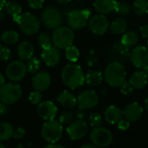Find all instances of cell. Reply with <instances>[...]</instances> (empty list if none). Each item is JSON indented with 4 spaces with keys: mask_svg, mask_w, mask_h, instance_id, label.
<instances>
[{
    "mask_svg": "<svg viewBox=\"0 0 148 148\" xmlns=\"http://www.w3.org/2000/svg\"><path fill=\"white\" fill-rule=\"evenodd\" d=\"M126 68L121 62L111 61L104 69L103 79L111 87H121L126 81Z\"/></svg>",
    "mask_w": 148,
    "mask_h": 148,
    "instance_id": "6da1fadb",
    "label": "cell"
},
{
    "mask_svg": "<svg viewBox=\"0 0 148 148\" xmlns=\"http://www.w3.org/2000/svg\"><path fill=\"white\" fill-rule=\"evenodd\" d=\"M62 80L67 87L76 89L84 84L85 75L80 65L74 63L68 64L62 69Z\"/></svg>",
    "mask_w": 148,
    "mask_h": 148,
    "instance_id": "7a4b0ae2",
    "label": "cell"
},
{
    "mask_svg": "<svg viewBox=\"0 0 148 148\" xmlns=\"http://www.w3.org/2000/svg\"><path fill=\"white\" fill-rule=\"evenodd\" d=\"M62 125L59 120L55 119L51 120H46V122L42 125L41 131L42 137L49 144L57 143L62 137Z\"/></svg>",
    "mask_w": 148,
    "mask_h": 148,
    "instance_id": "3957f363",
    "label": "cell"
},
{
    "mask_svg": "<svg viewBox=\"0 0 148 148\" xmlns=\"http://www.w3.org/2000/svg\"><path fill=\"white\" fill-rule=\"evenodd\" d=\"M12 19L19 25L22 31L28 36H32L39 31L40 23L37 17L30 12L20 14L12 17Z\"/></svg>",
    "mask_w": 148,
    "mask_h": 148,
    "instance_id": "277c9868",
    "label": "cell"
},
{
    "mask_svg": "<svg viewBox=\"0 0 148 148\" xmlns=\"http://www.w3.org/2000/svg\"><path fill=\"white\" fill-rule=\"evenodd\" d=\"M52 44L58 49H66L72 45L75 39L73 30L66 26H59L55 29L52 34Z\"/></svg>",
    "mask_w": 148,
    "mask_h": 148,
    "instance_id": "5b68a950",
    "label": "cell"
},
{
    "mask_svg": "<svg viewBox=\"0 0 148 148\" xmlns=\"http://www.w3.org/2000/svg\"><path fill=\"white\" fill-rule=\"evenodd\" d=\"M23 92L19 85L4 83L0 86V101L10 106L16 103L22 97Z\"/></svg>",
    "mask_w": 148,
    "mask_h": 148,
    "instance_id": "8992f818",
    "label": "cell"
},
{
    "mask_svg": "<svg viewBox=\"0 0 148 148\" xmlns=\"http://www.w3.org/2000/svg\"><path fill=\"white\" fill-rule=\"evenodd\" d=\"M41 17L43 25L49 30H55L61 26L63 20L60 10L53 6L45 8L42 12Z\"/></svg>",
    "mask_w": 148,
    "mask_h": 148,
    "instance_id": "52a82bcc",
    "label": "cell"
},
{
    "mask_svg": "<svg viewBox=\"0 0 148 148\" xmlns=\"http://www.w3.org/2000/svg\"><path fill=\"white\" fill-rule=\"evenodd\" d=\"M113 134L108 128L99 126L95 127L90 133V140L97 147L106 148L113 142Z\"/></svg>",
    "mask_w": 148,
    "mask_h": 148,
    "instance_id": "ba28073f",
    "label": "cell"
},
{
    "mask_svg": "<svg viewBox=\"0 0 148 148\" xmlns=\"http://www.w3.org/2000/svg\"><path fill=\"white\" fill-rule=\"evenodd\" d=\"M91 11L88 9L85 10H74L68 14L67 22L72 30H80L87 25L90 17Z\"/></svg>",
    "mask_w": 148,
    "mask_h": 148,
    "instance_id": "9c48e42d",
    "label": "cell"
},
{
    "mask_svg": "<svg viewBox=\"0 0 148 148\" xmlns=\"http://www.w3.org/2000/svg\"><path fill=\"white\" fill-rule=\"evenodd\" d=\"M88 27L95 35L101 36L109 30V21L105 15L98 14L89 17L88 21Z\"/></svg>",
    "mask_w": 148,
    "mask_h": 148,
    "instance_id": "30bf717a",
    "label": "cell"
},
{
    "mask_svg": "<svg viewBox=\"0 0 148 148\" xmlns=\"http://www.w3.org/2000/svg\"><path fill=\"white\" fill-rule=\"evenodd\" d=\"M5 73L10 80L13 82H18L26 76L27 73L26 65L21 60L12 61L7 65Z\"/></svg>",
    "mask_w": 148,
    "mask_h": 148,
    "instance_id": "8fae6325",
    "label": "cell"
},
{
    "mask_svg": "<svg viewBox=\"0 0 148 148\" xmlns=\"http://www.w3.org/2000/svg\"><path fill=\"white\" fill-rule=\"evenodd\" d=\"M108 56L112 61H118L121 63L126 62L130 58L131 51L129 47L124 45L121 41L115 42L108 49Z\"/></svg>",
    "mask_w": 148,
    "mask_h": 148,
    "instance_id": "7c38bea8",
    "label": "cell"
},
{
    "mask_svg": "<svg viewBox=\"0 0 148 148\" xmlns=\"http://www.w3.org/2000/svg\"><path fill=\"white\" fill-rule=\"evenodd\" d=\"M67 134L72 140H78L84 138L88 133V125L82 120L72 121L67 127Z\"/></svg>",
    "mask_w": 148,
    "mask_h": 148,
    "instance_id": "4fadbf2b",
    "label": "cell"
},
{
    "mask_svg": "<svg viewBox=\"0 0 148 148\" xmlns=\"http://www.w3.org/2000/svg\"><path fill=\"white\" fill-rule=\"evenodd\" d=\"M99 104L98 94L92 90H86L81 92L77 98V105L82 110H89L97 106Z\"/></svg>",
    "mask_w": 148,
    "mask_h": 148,
    "instance_id": "5bb4252c",
    "label": "cell"
},
{
    "mask_svg": "<svg viewBox=\"0 0 148 148\" xmlns=\"http://www.w3.org/2000/svg\"><path fill=\"white\" fill-rule=\"evenodd\" d=\"M130 60L132 64L137 67L143 69L148 65V50L146 46L139 45L134 47L130 53Z\"/></svg>",
    "mask_w": 148,
    "mask_h": 148,
    "instance_id": "9a60e30c",
    "label": "cell"
},
{
    "mask_svg": "<svg viewBox=\"0 0 148 148\" xmlns=\"http://www.w3.org/2000/svg\"><path fill=\"white\" fill-rule=\"evenodd\" d=\"M143 113L144 109L138 102H132L127 105L126 107L122 110L123 118L128 120L130 123L140 120L143 115Z\"/></svg>",
    "mask_w": 148,
    "mask_h": 148,
    "instance_id": "2e32d148",
    "label": "cell"
},
{
    "mask_svg": "<svg viewBox=\"0 0 148 148\" xmlns=\"http://www.w3.org/2000/svg\"><path fill=\"white\" fill-rule=\"evenodd\" d=\"M41 57L47 66L54 67L56 66L61 61V53L58 48L51 45L48 48L42 49Z\"/></svg>",
    "mask_w": 148,
    "mask_h": 148,
    "instance_id": "e0dca14e",
    "label": "cell"
},
{
    "mask_svg": "<svg viewBox=\"0 0 148 148\" xmlns=\"http://www.w3.org/2000/svg\"><path fill=\"white\" fill-rule=\"evenodd\" d=\"M37 114L44 120H54L57 114V107L52 101L40 102L37 106Z\"/></svg>",
    "mask_w": 148,
    "mask_h": 148,
    "instance_id": "ac0fdd59",
    "label": "cell"
},
{
    "mask_svg": "<svg viewBox=\"0 0 148 148\" xmlns=\"http://www.w3.org/2000/svg\"><path fill=\"white\" fill-rule=\"evenodd\" d=\"M32 87L38 92L46 91L51 84V77L47 72H36L31 79Z\"/></svg>",
    "mask_w": 148,
    "mask_h": 148,
    "instance_id": "d6986e66",
    "label": "cell"
},
{
    "mask_svg": "<svg viewBox=\"0 0 148 148\" xmlns=\"http://www.w3.org/2000/svg\"><path fill=\"white\" fill-rule=\"evenodd\" d=\"M122 117V110L117 106L111 105L104 111V120L110 125L117 124Z\"/></svg>",
    "mask_w": 148,
    "mask_h": 148,
    "instance_id": "ffe728a7",
    "label": "cell"
},
{
    "mask_svg": "<svg viewBox=\"0 0 148 148\" xmlns=\"http://www.w3.org/2000/svg\"><path fill=\"white\" fill-rule=\"evenodd\" d=\"M116 3V0H95L94 8L99 14L107 15L115 10Z\"/></svg>",
    "mask_w": 148,
    "mask_h": 148,
    "instance_id": "44dd1931",
    "label": "cell"
},
{
    "mask_svg": "<svg viewBox=\"0 0 148 148\" xmlns=\"http://www.w3.org/2000/svg\"><path fill=\"white\" fill-rule=\"evenodd\" d=\"M128 82L131 84V85L134 87V89L140 90L147 85V76L146 72H144V70L136 71L135 72H134L132 74Z\"/></svg>",
    "mask_w": 148,
    "mask_h": 148,
    "instance_id": "7402d4cb",
    "label": "cell"
},
{
    "mask_svg": "<svg viewBox=\"0 0 148 148\" xmlns=\"http://www.w3.org/2000/svg\"><path fill=\"white\" fill-rule=\"evenodd\" d=\"M57 101L65 108H73L77 105V99L69 91L62 92L57 98Z\"/></svg>",
    "mask_w": 148,
    "mask_h": 148,
    "instance_id": "603a6c76",
    "label": "cell"
},
{
    "mask_svg": "<svg viewBox=\"0 0 148 148\" xmlns=\"http://www.w3.org/2000/svg\"><path fill=\"white\" fill-rule=\"evenodd\" d=\"M17 54L21 60H29L33 57L34 45L28 41L22 42L17 48Z\"/></svg>",
    "mask_w": 148,
    "mask_h": 148,
    "instance_id": "cb8c5ba5",
    "label": "cell"
},
{
    "mask_svg": "<svg viewBox=\"0 0 148 148\" xmlns=\"http://www.w3.org/2000/svg\"><path fill=\"white\" fill-rule=\"evenodd\" d=\"M109 30L113 34L122 35L128 30V23L124 18H116L109 24Z\"/></svg>",
    "mask_w": 148,
    "mask_h": 148,
    "instance_id": "d4e9b609",
    "label": "cell"
},
{
    "mask_svg": "<svg viewBox=\"0 0 148 148\" xmlns=\"http://www.w3.org/2000/svg\"><path fill=\"white\" fill-rule=\"evenodd\" d=\"M103 79V72L97 70L89 71L85 76V82L89 86H97L102 83Z\"/></svg>",
    "mask_w": 148,
    "mask_h": 148,
    "instance_id": "484cf974",
    "label": "cell"
},
{
    "mask_svg": "<svg viewBox=\"0 0 148 148\" xmlns=\"http://www.w3.org/2000/svg\"><path fill=\"white\" fill-rule=\"evenodd\" d=\"M139 34L135 31H133V30H127L126 32H124L121 36V42L127 46V47H132V46H134L138 42H139Z\"/></svg>",
    "mask_w": 148,
    "mask_h": 148,
    "instance_id": "4316f807",
    "label": "cell"
},
{
    "mask_svg": "<svg viewBox=\"0 0 148 148\" xmlns=\"http://www.w3.org/2000/svg\"><path fill=\"white\" fill-rule=\"evenodd\" d=\"M14 127L10 123L2 122L0 123V141L4 142L10 140L14 134Z\"/></svg>",
    "mask_w": 148,
    "mask_h": 148,
    "instance_id": "83f0119b",
    "label": "cell"
},
{
    "mask_svg": "<svg viewBox=\"0 0 148 148\" xmlns=\"http://www.w3.org/2000/svg\"><path fill=\"white\" fill-rule=\"evenodd\" d=\"M132 10L138 16H144L148 13V0H134Z\"/></svg>",
    "mask_w": 148,
    "mask_h": 148,
    "instance_id": "f1b7e54d",
    "label": "cell"
},
{
    "mask_svg": "<svg viewBox=\"0 0 148 148\" xmlns=\"http://www.w3.org/2000/svg\"><path fill=\"white\" fill-rule=\"evenodd\" d=\"M3 10L7 14H9L12 17H14L21 14L22 6L15 1H9V2H6L5 5L3 7Z\"/></svg>",
    "mask_w": 148,
    "mask_h": 148,
    "instance_id": "f546056e",
    "label": "cell"
},
{
    "mask_svg": "<svg viewBox=\"0 0 148 148\" xmlns=\"http://www.w3.org/2000/svg\"><path fill=\"white\" fill-rule=\"evenodd\" d=\"M1 40L7 44H13L18 42L19 40V34L15 31H6L4 32H3V34L1 35Z\"/></svg>",
    "mask_w": 148,
    "mask_h": 148,
    "instance_id": "4dcf8cb0",
    "label": "cell"
},
{
    "mask_svg": "<svg viewBox=\"0 0 148 148\" xmlns=\"http://www.w3.org/2000/svg\"><path fill=\"white\" fill-rule=\"evenodd\" d=\"M36 42L42 49H45V48H48V47L53 45L51 37L46 32L39 33L36 37Z\"/></svg>",
    "mask_w": 148,
    "mask_h": 148,
    "instance_id": "1f68e13d",
    "label": "cell"
},
{
    "mask_svg": "<svg viewBox=\"0 0 148 148\" xmlns=\"http://www.w3.org/2000/svg\"><path fill=\"white\" fill-rule=\"evenodd\" d=\"M65 56L67 59L72 63H75L78 61L80 57V51L76 46L69 45L65 49Z\"/></svg>",
    "mask_w": 148,
    "mask_h": 148,
    "instance_id": "d6a6232c",
    "label": "cell"
},
{
    "mask_svg": "<svg viewBox=\"0 0 148 148\" xmlns=\"http://www.w3.org/2000/svg\"><path fill=\"white\" fill-rule=\"evenodd\" d=\"M132 10V5L125 1H120L116 3V7H115V12L120 14V15H128Z\"/></svg>",
    "mask_w": 148,
    "mask_h": 148,
    "instance_id": "836d02e7",
    "label": "cell"
},
{
    "mask_svg": "<svg viewBox=\"0 0 148 148\" xmlns=\"http://www.w3.org/2000/svg\"><path fill=\"white\" fill-rule=\"evenodd\" d=\"M27 61H28V63L26 64V67H27V72H29V73H36L40 70L41 62L37 58L32 57Z\"/></svg>",
    "mask_w": 148,
    "mask_h": 148,
    "instance_id": "e575fe53",
    "label": "cell"
},
{
    "mask_svg": "<svg viewBox=\"0 0 148 148\" xmlns=\"http://www.w3.org/2000/svg\"><path fill=\"white\" fill-rule=\"evenodd\" d=\"M102 122H103L102 116L98 113H94L89 116V124L93 128L101 126Z\"/></svg>",
    "mask_w": 148,
    "mask_h": 148,
    "instance_id": "d590c367",
    "label": "cell"
},
{
    "mask_svg": "<svg viewBox=\"0 0 148 148\" xmlns=\"http://www.w3.org/2000/svg\"><path fill=\"white\" fill-rule=\"evenodd\" d=\"M74 113L71 111H64L61 113L60 118H59V121L61 122L62 125H65V124H70L73 120H74Z\"/></svg>",
    "mask_w": 148,
    "mask_h": 148,
    "instance_id": "8d00e7d4",
    "label": "cell"
},
{
    "mask_svg": "<svg viewBox=\"0 0 148 148\" xmlns=\"http://www.w3.org/2000/svg\"><path fill=\"white\" fill-rule=\"evenodd\" d=\"M98 63V55L94 50H90L86 56V64L92 67Z\"/></svg>",
    "mask_w": 148,
    "mask_h": 148,
    "instance_id": "74e56055",
    "label": "cell"
},
{
    "mask_svg": "<svg viewBox=\"0 0 148 148\" xmlns=\"http://www.w3.org/2000/svg\"><path fill=\"white\" fill-rule=\"evenodd\" d=\"M42 93H41L40 92L35 90L34 92H32L29 94V102H30L31 104H33V105H38V104L42 101Z\"/></svg>",
    "mask_w": 148,
    "mask_h": 148,
    "instance_id": "f35d334b",
    "label": "cell"
},
{
    "mask_svg": "<svg viewBox=\"0 0 148 148\" xmlns=\"http://www.w3.org/2000/svg\"><path fill=\"white\" fill-rule=\"evenodd\" d=\"M11 57V51L9 48L0 45V60L7 61Z\"/></svg>",
    "mask_w": 148,
    "mask_h": 148,
    "instance_id": "ab89813d",
    "label": "cell"
},
{
    "mask_svg": "<svg viewBox=\"0 0 148 148\" xmlns=\"http://www.w3.org/2000/svg\"><path fill=\"white\" fill-rule=\"evenodd\" d=\"M121 88V92L123 95H129L133 92L134 91V87L131 85V84L127 81H125L124 84L120 87Z\"/></svg>",
    "mask_w": 148,
    "mask_h": 148,
    "instance_id": "60d3db41",
    "label": "cell"
},
{
    "mask_svg": "<svg viewBox=\"0 0 148 148\" xmlns=\"http://www.w3.org/2000/svg\"><path fill=\"white\" fill-rule=\"evenodd\" d=\"M28 5L33 10H38L42 8L44 0H27Z\"/></svg>",
    "mask_w": 148,
    "mask_h": 148,
    "instance_id": "b9f144b4",
    "label": "cell"
},
{
    "mask_svg": "<svg viewBox=\"0 0 148 148\" xmlns=\"http://www.w3.org/2000/svg\"><path fill=\"white\" fill-rule=\"evenodd\" d=\"M117 126L121 131H127L130 127V122L124 118H121L117 123Z\"/></svg>",
    "mask_w": 148,
    "mask_h": 148,
    "instance_id": "7bdbcfd3",
    "label": "cell"
},
{
    "mask_svg": "<svg viewBox=\"0 0 148 148\" xmlns=\"http://www.w3.org/2000/svg\"><path fill=\"white\" fill-rule=\"evenodd\" d=\"M26 134V132L23 128L22 127H18L16 129L14 130V134H13V137L16 140H20V139H23Z\"/></svg>",
    "mask_w": 148,
    "mask_h": 148,
    "instance_id": "ee69618b",
    "label": "cell"
},
{
    "mask_svg": "<svg viewBox=\"0 0 148 148\" xmlns=\"http://www.w3.org/2000/svg\"><path fill=\"white\" fill-rule=\"evenodd\" d=\"M9 112V108H8V105L3 103L2 101H0V116H4L8 113Z\"/></svg>",
    "mask_w": 148,
    "mask_h": 148,
    "instance_id": "f6af8a7d",
    "label": "cell"
},
{
    "mask_svg": "<svg viewBox=\"0 0 148 148\" xmlns=\"http://www.w3.org/2000/svg\"><path fill=\"white\" fill-rule=\"evenodd\" d=\"M140 33L143 38L148 39V24H144L140 27Z\"/></svg>",
    "mask_w": 148,
    "mask_h": 148,
    "instance_id": "bcb514c9",
    "label": "cell"
},
{
    "mask_svg": "<svg viewBox=\"0 0 148 148\" xmlns=\"http://www.w3.org/2000/svg\"><path fill=\"white\" fill-rule=\"evenodd\" d=\"M43 148H65L62 145H58L56 143H53V144H49L46 147H44Z\"/></svg>",
    "mask_w": 148,
    "mask_h": 148,
    "instance_id": "7dc6e473",
    "label": "cell"
},
{
    "mask_svg": "<svg viewBox=\"0 0 148 148\" xmlns=\"http://www.w3.org/2000/svg\"><path fill=\"white\" fill-rule=\"evenodd\" d=\"M76 115H77V117L79 118V120H82V119L84 117V113H83V110L80 108V110L77 112V114H76Z\"/></svg>",
    "mask_w": 148,
    "mask_h": 148,
    "instance_id": "c3c4849f",
    "label": "cell"
},
{
    "mask_svg": "<svg viewBox=\"0 0 148 148\" xmlns=\"http://www.w3.org/2000/svg\"><path fill=\"white\" fill-rule=\"evenodd\" d=\"M80 148H98L96 146H95L94 144H84L82 145Z\"/></svg>",
    "mask_w": 148,
    "mask_h": 148,
    "instance_id": "681fc988",
    "label": "cell"
},
{
    "mask_svg": "<svg viewBox=\"0 0 148 148\" xmlns=\"http://www.w3.org/2000/svg\"><path fill=\"white\" fill-rule=\"evenodd\" d=\"M56 1L60 4H66V3H69L71 0H56Z\"/></svg>",
    "mask_w": 148,
    "mask_h": 148,
    "instance_id": "f907efd6",
    "label": "cell"
},
{
    "mask_svg": "<svg viewBox=\"0 0 148 148\" xmlns=\"http://www.w3.org/2000/svg\"><path fill=\"white\" fill-rule=\"evenodd\" d=\"M6 2H7L6 0H0V10L3 9V7H4Z\"/></svg>",
    "mask_w": 148,
    "mask_h": 148,
    "instance_id": "816d5d0a",
    "label": "cell"
},
{
    "mask_svg": "<svg viewBox=\"0 0 148 148\" xmlns=\"http://www.w3.org/2000/svg\"><path fill=\"white\" fill-rule=\"evenodd\" d=\"M3 84H4V78H3V74L0 72V86H1Z\"/></svg>",
    "mask_w": 148,
    "mask_h": 148,
    "instance_id": "f5cc1de1",
    "label": "cell"
},
{
    "mask_svg": "<svg viewBox=\"0 0 148 148\" xmlns=\"http://www.w3.org/2000/svg\"><path fill=\"white\" fill-rule=\"evenodd\" d=\"M3 18H4V12L2 9V10H0V21H2Z\"/></svg>",
    "mask_w": 148,
    "mask_h": 148,
    "instance_id": "db71d44e",
    "label": "cell"
},
{
    "mask_svg": "<svg viewBox=\"0 0 148 148\" xmlns=\"http://www.w3.org/2000/svg\"><path fill=\"white\" fill-rule=\"evenodd\" d=\"M145 108H146L147 112L148 113V96L147 98L146 99V100H145Z\"/></svg>",
    "mask_w": 148,
    "mask_h": 148,
    "instance_id": "11a10c76",
    "label": "cell"
},
{
    "mask_svg": "<svg viewBox=\"0 0 148 148\" xmlns=\"http://www.w3.org/2000/svg\"><path fill=\"white\" fill-rule=\"evenodd\" d=\"M143 70H144V72H146V74H147V79H148V65H147L146 67H144V68H143Z\"/></svg>",
    "mask_w": 148,
    "mask_h": 148,
    "instance_id": "9f6ffc18",
    "label": "cell"
},
{
    "mask_svg": "<svg viewBox=\"0 0 148 148\" xmlns=\"http://www.w3.org/2000/svg\"><path fill=\"white\" fill-rule=\"evenodd\" d=\"M0 148H6L3 144H2V142H1V141H0Z\"/></svg>",
    "mask_w": 148,
    "mask_h": 148,
    "instance_id": "6f0895ef",
    "label": "cell"
},
{
    "mask_svg": "<svg viewBox=\"0 0 148 148\" xmlns=\"http://www.w3.org/2000/svg\"><path fill=\"white\" fill-rule=\"evenodd\" d=\"M147 50H148V39H147Z\"/></svg>",
    "mask_w": 148,
    "mask_h": 148,
    "instance_id": "680465c9",
    "label": "cell"
},
{
    "mask_svg": "<svg viewBox=\"0 0 148 148\" xmlns=\"http://www.w3.org/2000/svg\"><path fill=\"white\" fill-rule=\"evenodd\" d=\"M0 40H1V35H0Z\"/></svg>",
    "mask_w": 148,
    "mask_h": 148,
    "instance_id": "91938a15",
    "label": "cell"
}]
</instances>
